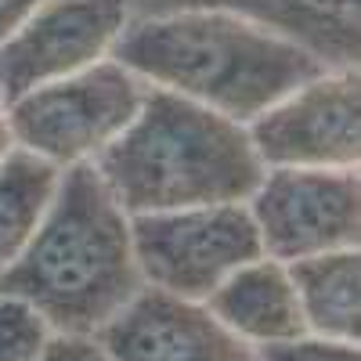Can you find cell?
Masks as SVG:
<instances>
[{"instance_id": "obj_1", "label": "cell", "mask_w": 361, "mask_h": 361, "mask_svg": "<svg viewBox=\"0 0 361 361\" xmlns=\"http://www.w3.org/2000/svg\"><path fill=\"white\" fill-rule=\"evenodd\" d=\"M130 217L105 188L94 163L58 177L37 231L0 271V296L33 307L51 333L94 336L141 293Z\"/></svg>"}, {"instance_id": "obj_2", "label": "cell", "mask_w": 361, "mask_h": 361, "mask_svg": "<svg viewBox=\"0 0 361 361\" xmlns=\"http://www.w3.org/2000/svg\"><path fill=\"white\" fill-rule=\"evenodd\" d=\"M109 58L141 83L192 98L243 127L329 69L325 58L293 37L217 8H192L127 25Z\"/></svg>"}, {"instance_id": "obj_3", "label": "cell", "mask_w": 361, "mask_h": 361, "mask_svg": "<svg viewBox=\"0 0 361 361\" xmlns=\"http://www.w3.org/2000/svg\"><path fill=\"white\" fill-rule=\"evenodd\" d=\"M90 163L127 217L246 202L267 170L243 123L163 87Z\"/></svg>"}, {"instance_id": "obj_4", "label": "cell", "mask_w": 361, "mask_h": 361, "mask_svg": "<svg viewBox=\"0 0 361 361\" xmlns=\"http://www.w3.org/2000/svg\"><path fill=\"white\" fill-rule=\"evenodd\" d=\"M141 83L116 58L87 66L73 76L25 90L8 105L11 141L58 170L90 163L109 141L127 130L145 102Z\"/></svg>"}, {"instance_id": "obj_5", "label": "cell", "mask_w": 361, "mask_h": 361, "mask_svg": "<svg viewBox=\"0 0 361 361\" xmlns=\"http://www.w3.org/2000/svg\"><path fill=\"white\" fill-rule=\"evenodd\" d=\"M130 246L145 286L192 304H202L235 267L264 257L246 202L137 214Z\"/></svg>"}, {"instance_id": "obj_6", "label": "cell", "mask_w": 361, "mask_h": 361, "mask_svg": "<svg viewBox=\"0 0 361 361\" xmlns=\"http://www.w3.org/2000/svg\"><path fill=\"white\" fill-rule=\"evenodd\" d=\"M257 224L260 250L271 260H304L314 253L357 250L361 238V188L357 166L304 170L271 166L246 199Z\"/></svg>"}, {"instance_id": "obj_7", "label": "cell", "mask_w": 361, "mask_h": 361, "mask_svg": "<svg viewBox=\"0 0 361 361\" xmlns=\"http://www.w3.org/2000/svg\"><path fill=\"white\" fill-rule=\"evenodd\" d=\"M250 145L260 163L304 166V170H347L361 156L357 116V73L325 69L300 83L286 98L267 105L246 123Z\"/></svg>"}, {"instance_id": "obj_8", "label": "cell", "mask_w": 361, "mask_h": 361, "mask_svg": "<svg viewBox=\"0 0 361 361\" xmlns=\"http://www.w3.org/2000/svg\"><path fill=\"white\" fill-rule=\"evenodd\" d=\"M127 0H44L0 44V94L11 105L25 90L73 76L112 54L127 29Z\"/></svg>"}, {"instance_id": "obj_9", "label": "cell", "mask_w": 361, "mask_h": 361, "mask_svg": "<svg viewBox=\"0 0 361 361\" xmlns=\"http://www.w3.org/2000/svg\"><path fill=\"white\" fill-rule=\"evenodd\" d=\"M94 340L105 347L109 361H257V350L228 333L202 304L152 286H141Z\"/></svg>"}, {"instance_id": "obj_10", "label": "cell", "mask_w": 361, "mask_h": 361, "mask_svg": "<svg viewBox=\"0 0 361 361\" xmlns=\"http://www.w3.org/2000/svg\"><path fill=\"white\" fill-rule=\"evenodd\" d=\"M202 307L250 347L282 343L307 333L289 271L282 260H271V257H257L243 267H235L202 300Z\"/></svg>"}, {"instance_id": "obj_11", "label": "cell", "mask_w": 361, "mask_h": 361, "mask_svg": "<svg viewBox=\"0 0 361 361\" xmlns=\"http://www.w3.org/2000/svg\"><path fill=\"white\" fill-rule=\"evenodd\" d=\"M286 271L293 279V293H296L307 333L357 343V329H361L357 250H333V253H314L304 260H289Z\"/></svg>"}, {"instance_id": "obj_12", "label": "cell", "mask_w": 361, "mask_h": 361, "mask_svg": "<svg viewBox=\"0 0 361 361\" xmlns=\"http://www.w3.org/2000/svg\"><path fill=\"white\" fill-rule=\"evenodd\" d=\"M58 177L62 170L54 163L25 152L18 145L0 159V271L22 253L29 235L37 231L58 188Z\"/></svg>"}, {"instance_id": "obj_13", "label": "cell", "mask_w": 361, "mask_h": 361, "mask_svg": "<svg viewBox=\"0 0 361 361\" xmlns=\"http://www.w3.org/2000/svg\"><path fill=\"white\" fill-rule=\"evenodd\" d=\"M51 325L15 296H0V361H37Z\"/></svg>"}, {"instance_id": "obj_14", "label": "cell", "mask_w": 361, "mask_h": 361, "mask_svg": "<svg viewBox=\"0 0 361 361\" xmlns=\"http://www.w3.org/2000/svg\"><path fill=\"white\" fill-rule=\"evenodd\" d=\"M253 350H257V361H357V343L325 340L314 333L282 340V343H264Z\"/></svg>"}, {"instance_id": "obj_15", "label": "cell", "mask_w": 361, "mask_h": 361, "mask_svg": "<svg viewBox=\"0 0 361 361\" xmlns=\"http://www.w3.org/2000/svg\"><path fill=\"white\" fill-rule=\"evenodd\" d=\"M37 361H109L105 347L94 336H76V333H51Z\"/></svg>"}, {"instance_id": "obj_16", "label": "cell", "mask_w": 361, "mask_h": 361, "mask_svg": "<svg viewBox=\"0 0 361 361\" xmlns=\"http://www.w3.org/2000/svg\"><path fill=\"white\" fill-rule=\"evenodd\" d=\"M40 4L44 0H0V44H4Z\"/></svg>"}, {"instance_id": "obj_17", "label": "cell", "mask_w": 361, "mask_h": 361, "mask_svg": "<svg viewBox=\"0 0 361 361\" xmlns=\"http://www.w3.org/2000/svg\"><path fill=\"white\" fill-rule=\"evenodd\" d=\"M11 148H15V141H11V127H8V102L0 94V159H4Z\"/></svg>"}]
</instances>
